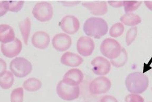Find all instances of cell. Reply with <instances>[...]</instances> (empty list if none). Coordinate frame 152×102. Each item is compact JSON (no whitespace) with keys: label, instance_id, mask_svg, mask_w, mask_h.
<instances>
[{"label":"cell","instance_id":"obj_21","mask_svg":"<svg viewBox=\"0 0 152 102\" xmlns=\"http://www.w3.org/2000/svg\"><path fill=\"white\" fill-rule=\"evenodd\" d=\"M120 20L122 23L131 26H136L142 22L140 17L134 13H127L121 16Z\"/></svg>","mask_w":152,"mask_h":102},{"label":"cell","instance_id":"obj_27","mask_svg":"<svg viewBox=\"0 0 152 102\" xmlns=\"http://www.w3.org/2000/svg\"><path fill=\"white\" fill-rule=\"evenodd\" d=\"M137 34V27H134L129 29L126 36V43L127 45H131L133 41L135 40Z\"/></svg>","mask_w":152,"mask_h":102},{"label":"cell","instance_id":"obj_24","mask_svg":"<svg viewBox=\"0 0 152 102\" xmlns=\"http://www.w3.org/2000/svg\"><path fill=\"white\" fill-rule=\"evenodd\" d=\"M124 26L121 23H117L111 27L109 31V35L113 38H118L123 34Z\"/></svg>","mask_w":152,"mask_h":102},{"label":"cell","instance_id":"obj_28","mask_svg":"<svg viewBox=\"0 0 152 102\" xmlns=\"http://www.w3.org/2000/svg\"><path fill=\"white\" fill-rule=\"evenodd\" d=\"M126 102H144V99L140 95L136 94H129L125 98Z\"/></svg>","mask_w":152,"mask_h":102},{"label":"cell","instance_id":"obj_15","mask_svg":"<svg viewBox=\"0 0 152 102\" xmlns=\"http://www.w3.org/2000/svg\"><path fill=\"white\" fill-rule=\"evenodd\" d=\"M82 5L88 9L90 13L95 15H103L108 11L107 3L106 2H83Z\"/></svg>","mask_w":152,"mask_h":102},{"label":"cell","instance_id":"obj_17","mask_svg":"<svg viewBox=\"0 0 152 102\" xmlns=\"http://www.w3.org/2000/svg\"><path fill=\"white\" fill-rule=\"evenodd\" d=\"M24 1H1V16L5 14L7 11L17 12L21 10L23 6Z\"/></svg>","mask_w":152,"mask_h":102},{"label":"cell","instance_id":"obj_8","mask_svg":"<svg viewBox=\"0 0 152 102\" xmlns=\"http://www.w3.org/2000/svg\"><path fill=\"white\" fill-rule=\"evenodd\" d=\"M22 49V44L19 38H15L14 41L8 43H2L1 50L5 57L12 58L20 54Z\"/></svg>","mask_w":152,"mask_h":102},{"label":"cell","instance_id":"obj_11","mask_svg":"<svg viewBox=\"0 0 152 102\" xmlns=\"http://www.w3.org/2000/svg\"><path fill=\"white\" fill-rule=\"evenodd\" d=\"M94 48L95 43L94 41L88 36H82L77 41V50L82 56H90L92 54Z\"/></svg>","mask_w":152,"mask_h":102},{"label":"cell","instance_id":"obj_25","mask_svg":"<svg viewBox=\"0 0 152 102\" xmlns=\"http://www.w3.org/2000/svg\"><path fill=\"white\" fill-rule=\"evenodd\" d=\"M141 4V1H123V6L126 14L131 13V12L137 10Z\"/></svg>","mask_w":152,"mask_h":102},{"label":"cell","instance_id":"obj_10","mask_svg":"<svg viewBox=\"0 0 152 102\" xmlns=\"http://www.w3.org/2000/svg\"><path fill=\"white\" fill-rule=\"evenodd\" d=\"M93 72L98 75H104L109 73L111 69V64L104 57L98 56L91 62Z\"/></svg>","mask_w":152,"mask_h":102},{"label":"cell","instance_id":"obj_19","mask_svg":"<svg viewBox=\"0 0 152 102\" xmlns=\"http://www.w3.org/2000/svg\"><path fill=\"white\" fill-rule=\"evenodd\" d=\"M14 76L11 72H3L0 74V84L3 89L7 90L12 87L14 83Z\"/></svg>","mask_w":152,"mask_h":102},{"label":"cell","instance_id":"obj_9","mask_svg":"<svg viewBox=\"0 0 152 102\" xmlns=\"http://www.w3.org/2000/svg\"><path fill=\"white\" fill-rule=\"evenodd\" d=\"M60 26L62 30L69 34H74L80 28L79 20L74 15H66L61 20Z\"/></svg>","mask_w":152,"mask_h":102},{"label":"cell","instance_id":"obj_26","mask_svg":"<svg viewBox=\"0 0 152 102\" xmlns=\"http://www.w3.org/2000/svg\"><path fill=\"white\" fill-rule=\"evenodd\" d=\"M23 89L22 88H15L11 94V102H23Z\"/></svg>","mask_w":152,"mask_h":102},{"label":"cell","instance_id":"obj_33","mask_svg":"<svg viewBox=\"0 0 152 102\" xmlns=\"http://www.w3.org/2000/svg\"><path fill=\"white\" fill-rule=\"evenodd\" d=\"M151 90H152V89H151Z\"/></svg>","mask_w":152,"mask_h":102},{"label":"cell","instance_id":"obj_4","mask_svg":"<svg viewBox=\"0 0 152 102\" xmlns=\"http://www.w3.org/2000/svg\"><path fill=\"white\" fill-rule=\"evenodd\" d=\"M121 44L113 38H106L100 45V52L102 54L110 59L118 57L121 53Z\"/></svg>","mask_w":152,"mask_h":102},{"label":"cell","instance_id":"obj_31","mask_svg":"<svg viewBox=\"0 0 152 102\" xmlns=\"http://www.w3.org/2000/svg\"><path fill=\"white\" fill-rule=\"evenodd\" d=\"M1 71L0 72L2 73L3 72H4L6 71V69H7V64L5 61H3V59H1Z\"/></svg>","mask_w":152,"mask_h":102},{"label":"cell","instance_id":"obj_3","mask_svg":"<svg viewBox=\"0 0 152 102\" xmlns=\"http://www.w3.org/2000/svg\"><path fill=\"white\" fill-rule=\"evenodd\" d=\"M10 69L18 77H24L31 73L32 65L31 62L24 57H16L10 63Z\"/></svg>","mask_w":152,"mask_h":102},{"label":"cell","instance_id":"obj_1","mask_svg":"<svg viewBox=\"0 0 152 102\" xmlns=\"http://www.w3.org/2000/svg\"><path fill=\"white\" fill-rule=\"evenodd\" d=\"M83 29L86 35L99 39L107 34L108 27L104 20L99 17H91L86 21Z\"/></svg>","mask_w":152,"mask_h":102},{"label":"cell","instance_id":"obj_32","mask_svg":"<svg viewBox=\"0 0 152 102\" xmlns=\"http://www.w3.org/2000/svg\"><path fill=\"white\" fill-rule=\"evenodd\" d=\"M144 3L148 9L152 11V2H145Z\"/></svg>","mask_w":152,"mask_h":102},{"label":"cell","instance_id":"obj_18","mask_svg":"<svg viewBox=\"0 0 152 102\" xmlns=\"http://www.w3.org/2000/svg\"><path fill=\"white\" fill-rule=\"evenodd\" d=\"M14 30L7 24L0 25V41L2 43L11 42L15 39Z\"/></svg>","mask_w":152,"mask_h":102},{"label":"cell","instance_id":"obj_29","mask_svg":"<svg viewBox=\"0 0 152 102\" xmlns=\"http://www.w3.org/2000/svg\"><path fill=\"white\" fill-rule=\"evenodd\" d=\"M100 102H118V101L113 96L106 95L102 98Z\"/></svg>","mask_w":152,"mask_h":102},{"label":"cell","instance_id":"obj_2","mask_svg":"<svg viewBox=\"0 0 152 102\" xmlns=\"http://www.w3.org/2000/svg\"><path fill=\"white\" fill-rule=\"evenodd\" d=\"M149 84L148 78L140 72L129 74L125 80L126 88L134 94H141L146 90Z\"/></svg>","mask_w":152,"mask_h":102},{"label":"cell","instance_id":"obj_23","mask_svg":"<svg viewBox=\"0 0 152 102\" xmlns=\"http://www.w3.org/2000/svg\"><path fill=\"white\" fill-rule=\"evenodd\" d=\"M128 59V55L126 50L122 48L121 53L116 59H111V63L116 67H121L125 64Z\"/></svg>","mask_w":152,"mask_h":102},{"label":"cell","instance_id":"obj_22","mask_svg":"<svg viewBox=\"0 0 152 102\" xmlns=\"http://www.w3.org/2000/svg\"><path fill=\"white\" fill-rule=\"evenodd\" d=\"M24 88L29 92H36L39 90L42 87V83L37 78H30L26 80L23 84Z\"/></svg>","mask_w":152,"mask_h":102},{"label":"cell","instance_id":"obj_16","mask_svg":"<svg viewBox=\"0 0 152 102\" xmlns=\"http://www.w3.org/2000/svg\"><path fill=\"white\" fill-rule=\"evenodd\" d=\"M61 63L66 66L77 67L83 63V59L80 55L74 53H64L61 58Z\"/></svg>","mask_w":152,"mask_h":102},{"label":"cell","instance_id":"obj_14","mask_svg":"<svg viewBox=\"0 0 152 102\" xmlns=\"http://www.w3.org/2000/svg\"><path fill=\"white\" fill-rule=\"evenodd\" d=\"M50 41V36L43 31L37 32L33 34L31 38V42L33 46L41 50L48 48Z\"/></svg>","mask_w":152,"mask_h":102},{"label":"cell","instance_id":"obj_30","mask_svg":"<svg viewBox=\"0 0 152 102\" xmlns=\"http://www.w3.org/2000/svg\"><path fill=\"white\" fill-rule=\"evenodd\" d=\"M109 5H111L112 7H121L122 6H123V2H108Z\"/></svg>","mask_w":152,"mask_h":102},{"label":"cell","instance_id":"obj_20","mask_svg":"<svg viewBox=\"0 0 152 102\" xmlns=\"http://www.w3.org/2000/svg\"><path fill=\"white\" fill-rule=\"evenodd\" d=\"M31 20L28 17H26V19L19 23V29L21 32L24 42L26 45H28V38L31 30Z\"/></svg>","mask_w":152,"mask_h":102},{"label":"cell","instance_id":"obj_7","mask_svg":"<svg viewBox=\"0 0 152 102\" xmlns=\"http://www.w3.org/2000/svg\"><path fill=\"white\" fill-rule=\"evenodd\" d=\"M112 83L108 78L101 76L95 78L89 85V91L94 95H100L107 93L111 88Z\"/></svg>","mask_w":152,"mask_h":102},{"label":"cell","instance_id":"obj_13","mask_svg":"<svg viewBox=\"0 0 152 102\" xmlns=\"http://www.w3.org/2000/svg\"><path fill=\"white\" fill-rule=\"evenodd\" d=\"M84 75L80 69H70L64 74L62 81L70 86H79L83 80Z\"/></svg>","mask_w":152,"mask_h":102},{"label":"cell","instance_id":"obj_12","mask_svg":"<svg viewBox=\"0 0 152 102\" xmlns=\"http://www.w3.org/2000/svg\"><path fill=\"white\" fill-rule=\"evenodd\" d=\"M52 45L56 50L64 52L71 46L72 40L70 36L66 34H57L52 38Z\"/></svg>","mask_w":152,"mask_h":102},{"label":"cell","instance_id":"obj_5","mask_svg":"<svg viewBox=\"0 0 152 102\" xmlns=\"http://www.w3.org/2000/svg\"><path fill=\"white\" fill-rule=\"evenodd\" d=\"M57 95L64 101H73L78 98L80 94L79 86L67 85L62 81H60L56 88Z\"/></svg>","mask_w":152,"mask_h":102},{"label":"cell","instance_id":"obj_6","mask_svg":"<svg viewBox=\"0 0 152 102\" xmlns=\"http://www.w3.org/2000/svg\"><path fill=\"white\" fill-rule=\"evenodd\" d=\"M32 14L36 19L41 22L49 21L52 19L53 14V7L50 3H38L33 8Z\"/></svg>","mask_w":152,"mask_h":102}]
</instances>
